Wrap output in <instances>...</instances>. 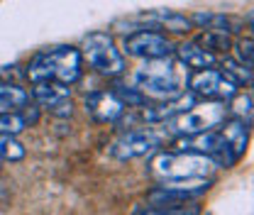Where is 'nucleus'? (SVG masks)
<instances>
[{"mask_svg":"<svg viewBox=\"0 0 254 215\" xmlns=\"http://www.w3.org/2000/svg\"><path fill=\"white\" fill-rule=\"evenodd\" d=\"M189 83V69L181 62H174L171 57L149 59L134 73V86L144 98L157 100H174L179 98Z\"/></svg>","mask_w":254,"mask_h":215,"instance_id":"f03ea898","label":"nucleus"},{"mask_svg":"<svg viewBox=\"0 0 254 215\" xmlns=\"http://www.w3.org/2000/svg\"><path fill=\"white\" fill-rule=\"evenodd\" d=\"M230 100L232 105L227 110H232L235 118L242 120L245 125H252V93H235Z\"/></svg>","mask_w":254,"mask_h":215,"instance_id":"f3484780","label":"nucleus"},{"mask_svg":"<svg viewBox=\"0 0 254 215\" xmlns=\"http://www.w3.org/2000/svg\"><path fill=\"white\" fill-rule=\"evenodd\" d=\"M115 93H118V98H120L123 103H127V105H144V100H147L137 88H129V91H127L125 86H118Z\"/></svg>","mask_w":254,"mask_h":215,"instance_id":"4be33fe9","label":"nucleus"},{"mask_svg":"<svg viewBox=\"0 0 254 215\" xmlns=\"http://www.w3.org/2000/svg\"><path fill=\"white\" fill-rule=\"evenodd\" d=\"M0 113H5V105H2V103H0Z\"/></svg>","mask_w":254,"mask_h":215,"instance_id":"393cba45","label":"nucleus"},{"mask_svg":"<svg viewBox=\"0 0 254 215\" xmlns=\"http://www.w3.org/2000/svg\"><path fill=\"white\" fill-rule=\"evenodd\" d=\"M81 57L103 76H120L125 71V59L120 49L115 47L113 37L108 32H93L83 39Z\"/></svg>","mask_w":254,"mask_h":215,"instance_id":"39448f33","label":"nucleus"},{"mask_svg":"<svg viewBox=\"0 0 254 215\" xmlns=\"http://www.w3.org/2000/svg\"><path fill=\"white\" fill-rule=\"evenodd\" d=\"M220 71L230 78V81H235L237 86H245V83L250 86V83H252V69L242 66L240 62H235V59H222Z\"/></svg>","mask_w":254,"mask_h":215,"instance_id":"dca6fc26","label":"nucleus"},{"mask_svg":"<svg viewBox=\"0 0 254 215\" xmlns=\"http://www.w3.org/2000/svg\"><path fill=\"white\" fill-rule=\"evenodd\" d=\"M0 159L20 161V159H25V147L12 135H0Z\"/></svg>","mask_w":254,"mask_h":215,"instance_id":"a211bd4d","label":"nucleus"},{"mask_svg":"<svg viewBox=\"0 0 254 215\" xmlns=\"http://www.w3.org/2000/svg\"><path fill=\"white\" fill-rule=\"evenodd\" d=\"M27 125H25V118L22 115H17L15 110H5V113H0V135H20L22 130H25Z\"/></svg>","mask_w":254,"mask_h":215,"instance_id":"6ab92c4d","label":"nucleus"},{"mask_svg":"<svg viewBox=\"0 0 254 215\" xmlns=\"http://www.w3.org/2000/svg\"><path fill=\"white\" fill-rule=\"evenodd\" d=\"M235 49H237V62L242 64V66H247V69H252V49H254L252 37H247V39H240Z\"/></svg>","mask_w":254,"mask_h":215,"instance_id":"412c9836","label":"nucleus"},{"mask_svg":"<svg viewBox=\"0 0 254 215\" xmlns=\"http://www.w3.org/2000/svg\"><path fill=\"white\" fill-rule=\"evenodd\" d=\"M0 103L5 105V110H17V108H25L30 103V95L17 83L0 81Z\"/></svg>","mask_w":254,"mask_h":215,"instance_id":"4468645a","label":"nucleus"},{"mask_svg":"<svg viewBox=\"0 0 254 215\" xmlns=\"http://www.w3.org/2000/svg\"><path fill=\"white\" fill-rule=\"evenodd\" d=\"M142 215H200V206L195 201H184L174 206H147Z\"/></svg>","mask_w":254,"mask_h":215,"instance_id":"2eb2a0df","label":"nucleus"},{"mask_svg":"<svg viewBox=\"0 0 254 215\" xmlns=\"http://www.w3.org/2000/svg\"><path fill=\"white\" fill-rule=\"evenodd\" d=\"M139 20L147 22V25H154L157 30H169L174 34H186L193 27V22L186 15H179V12H171V10H154V12L142 15Z\"/></svg>","mask_w":254,"mask_h":215,"instance_id":"9d476101","label":"nucleus"},{"mask_svg":"<svg viewBox=\"0 0 254 215\" xmlns=\"http://www.w3.org/2000/svg\"><path fill=\"white\" fill-rule=\"evenodd\" d=\"M220 135L225 137L227 147L237 154V159L247 152V144H250V125H245L242 120H222L220 125Z\"/></svg>","mask_w":254,"mask_h":215,"instance_id":"f8f14e48","label":"nucleus"},{"mask_svg":"<svg viewBox=\"0 0 254 215\" xmlns=\"http://www.w3.org/2000/svg\"><path fill=\"white\" fill-rule=\"evenodd\" d=\"M32 95H34V100H37L42 108H52V105L66 100V98L71 95V88L64 86V83H57V81H39V83H34Z\"/></svg>","mask_w":254,"mask_h":215,"instance_id":"ddd939ff","label":"nucleus"},{"mask_svg":"<svg viewBox=\"0 0 254 215\" xmlns=\"http://www.w3.org/2000/svg\"><path fill=\"white\" fill-rule=\"evenodd\" d=\"M49 113L57 115V118H71V113H73V103H71V98H66V100L57 103V105H52Z\"/></svg>","mask_w":254,"mask_h":215,"instance_id":"5701e85b","label":"nucleus"},{"mask_svg":"<svg viewBox=\"0 0 254 215\" xmlns=\"http://www.w3.org/2000/svg\"><path fill=\"white\" fill-rule=\"evenodd\" d=\"M86 110L91 113L95 123H115L125 113V103L118 98L115 91H95L86 98Z\"/></svg>","mask_w":254,"mask_h":215,"instance_id":"1a4fd4ad","label":"nucleus"},{"mask_svg":"<svg viewBox=\"0 0 254 215\" xmlns=\"http://www.w3.org/2000/svg\"><path fill=\"white\" fill-rule=\"evenodd\" d=\"M227 118V108L220 100H205V103H193L189 110L174 115L169 123V130L179 137H193L200 132H210L220 127L222 120Z\"/></svg>","mask_w":254,"mask_h":215,"instance_id":"20e7f679","label":"nucleus"},{"mask_svg":"<svg viewBox=\"0 0 254 215\" xmlns=\"http://www.w3.org/2000/svg\"><path fill=\"white\" fill-rule=\"evenodd\" d=\"M189 88L195 98H205V100H230L237 93V83L230 81L220 69H200L193 76H189Z\"/></svg>","mask_w":254,"mask_h":215,"instance_id":"0eeeda50","label":"nucleus"},{"mask_svg":"<svg viewBox=\"0 0 254 215\" xmlns=\"http://www.w3.org/2000/svg\"><path fill=\"white\" fill-rule=\"evenodd\" d=\"M125 52L137 59H164L174 54V44L159 32H134L125 37Z\"/></svg>","mask_w":254,"mask_h":215,"instance_id":"6e6552de","label":"nucleus"},{"mask_svg":"<svg viewBox=\"0 0 254 215\" xmlns=\"http://www.w3.org/2000/svg\"><path fill=\"white\" fill-rule=\"evenodd\" d=\"M213 159L195 152H164L157 154L149 164L152 176L161 186L189 191L193 196H200L210 188V174H213Z\"/></svg>","mask_w":254,"mask_h":215,"instance_id":"f257e3e1","label":"nucleus"},{"mask_svg":"<svg viewBox=\"0 0 254 215\" xmlns=\"http://www.w3.org/2000/svg\"><path fill=\"white\" fill-rule=\"evenodd\" d=\"M22 118H25V125H34L37 123V118H39V113H37V108H32V110H27Z\"/></svg>","mask_w":254,"mask_h":215,"instance_id":"b1692460","label":"nucleus"},{"mask_svg":"<svg viewBox=\"0 0 254 215\" xmlns=\"http://www.w3.org/2000/svg\"><path fill=\"white\" fill-rule=\"evenodd\" d=\"M166 142V130H157V127H142V130H129L123 137H118L110 147V154L120 161L127 159H137L144 154L154 152Z\"/></svg>","mask_w":254,"mask_h":215,"instance_id":"423d86ee","label":"nucleus"},{"mask_svg":"<svg viewBox=\"0 0 254 215\" xmlns=\"http://www.w3.org/2000/svg\"><path fill=\"white\" fill-rule=\"evenodd\" d=\"M179 54V62L184 64L186 69H193V71H200V69H210L215 66V54H210L203 44L198 42H184L179 49H174Z\"/></svg>","mask_w":254,"mask_h":215,"instance_id":"9b49d317","label":"nucleus"},{"mask_svg":"<svg viewBox=\"0 0 254 215\" xmlns=\"http://www.w3.org/2000/svg\"><path fill=\"white\" fill-rule=\"evenodd\" d=\"M198 44H203L210 54H215V52H227V49H230V37H227L225 32L208 30L203 37H200V42H198Z\"/></svg>","mask_w":254,"mask_h":215,"instance_id":"aec40b11","label":"nucleus"},{"mask_svg":"<svg viewBox=\"0 0 254 215\" xmlns=\"http://www.w3.org/2000/svg\"><path fill=\"white\" fill-rule=\"evenodd\" d=\"M83 57L76 47H54L37 54L27 66V76L32 83L39 81H57L64 86H73L81 78Z\"/></svg>","mask_w":254,"mask_h":215,"instance_id":"7ed1b4c3","label":"nucleus"}]
</instances>
